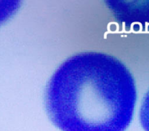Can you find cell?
<instances>
[{
	"mask_svg": "<svg viewBox=\"0 0 149 131\" xmlns=\"http://www.w3.org/2000/svg\"><path fill=\"white\" fill-rule=\"evenodd\" d=\"M137 100L129 68L109 54L78 53L65 60L47 84L48 116L62 131H125Z\"/></svg>",
	"mask_w": 149,
	"mask_h": 131,
	"instance_id": "1",
	"label": "cell"
},
{
	"mask_svg": "<svg viewBox=\"0 0 149 131\" xmlns=\"http://www.w3.org/2000/svg\"><path fill=\"white\" fill-rule=\"evenodd\" d=\"M119 23L126 29H146L149 27V1H108Z\"/></svg>",
	"mask_w": 149,
	"mask_h": 131,
	"instance_id": "2",
	"label": "cell"
},
{
	"mask_svg": "<svg viewBox=\"0 0 149 131\" xmlns=\"http://www.w3.org/2000/svg\"><path fill=\"white\" fill-rule=\"evenodd\" d=\"M21 1L0 0V25L11 18L19 10Z\"/></svg>",
	"mask_w": 149,
	"mask_h": 131,
	"instance_id": "3",
	"label": "cell"
},
{
	"mask_svg": "<svg viewBox=\"0 0 149 131\" xmlns=\"http://www.w3.org/2000/svg\"><path fill=\"white\" fill-rule=\"evenodd\" d=\"M140 121L143 128L149 131V90L145 95L140 109Z\"/></svg>",
	"mask_w": 149,
	"mask_h": 131,
	"instance_id": "4",
	"label": "cell"
}]
</instances>
